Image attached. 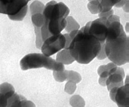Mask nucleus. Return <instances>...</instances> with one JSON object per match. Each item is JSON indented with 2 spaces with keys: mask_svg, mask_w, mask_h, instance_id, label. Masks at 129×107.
<instances>
[{
  "mask_svg": "<svg viewBox=\"0 0 129 107\" xmlns=\"http://www.w3.org/2000/svg\"><path fill=\"white\" fill-rule=\"evenodd\" d=\"M99 0H92L88 4L87 7L90 12L93 14L99 13Z\"/></svg>",
  "mask_w": 129,
  "mask_h": 107,
  "instance_id": "13",
  "label": "nucleus"
},
{
  "mask_svg": "<svg viewBox=\"0 0 129 107\" xmlns=\"http://www.w3.org/2000/svg\"><path fill=\"white\" fill-rule=\"evenodd\" d=\"M69 36L70 42L67 50L78 63L88 64L100 54L103 45L82 28L71 31Z\"/></svg>",
  "mask_w": 129,
  "mask_h": 107,
  "instance_id": "1",
  "label": "nucleus"
},
{
  "mask_svg": "<svg viewBox=\"0 0 129 107\" xmlns=\"http://www.w3.org/2000/svg\"><path fill=\"white\" fill-rule=\"evenodd\" d=\"M106 56L115 64L120 66L128 62V37L120 20L111 22L103 45Z\"/></svg>",
  "mask_w": 129,
  "mask_h": 107,
  "instance_id": "2",
  "label": "nucleus"
},
{
  "mask_svg": "<svg viewBox=\"0 0 129 107\" xmlns=\"http://www.w3.org/2000/svg\"><path fill=\"white\" fill-rule=\"evenodd\" d=\"M28 3L26 0H0V13L12 20H22L27 13Z\"/></svg>",
  "mask_w": 129,
  "mask_h": 107,
  "instance_id": "6",
  "label": "nucleus"
},
{
  "mask_svg": "<svg viewBox=\"0 0 129 107\" xmlns=\"http://www.w3.org/2000/svg\"><path fill=\"white\" fill-rule=\"evenodd\" d=\"M25 99L23 96L15 93L8 99L7 107H22V101Z\"/></svg>",
  "mask_w": 129,
  "mask_h": 107,
  "instance_id": "10",
  "label": "nucleus"
},
{
  "mask_svg": "<svg viewBox=\"0 0 129 107\" xmlns=\"http://www.w3.org/2000/svg\"><path fill=\"white\" fill-rule=\"evenodd\" d=\"M128 83L119 87H115L110 90V97L118 107H129Z\"/></svg>",
  "mask_w": 129,
  "mask_h": 107,
  "instance_id": "8",
  "label": "nucleus"
},
{
  "mask_svg": "<svg viewBox=\"0 0 129 107\" xmlns=\"http://www.w3.org/2000/svg\"><path fill=\"white\" fill-rule=\"evenodd\" d=\"M123 70L115 65L108 70V75L105 81L108 91L112 88L123 85V78H124Z\"/></svg>",
  "mask_w": 129,
  "mask_h": 107,
  "instance_id": "9",
  "label": "nucleus"
},
{
  "mask_svg": "<svg viewBox=\"0 0 129 107\" xmlns=\"http://www.w3.org/2000/svg\"><path fill=\"white\" fill-rule=\"evenodd\" d=\"M119 18L118 16L113 14L104 16L87 23L82 28L88 34L96 38L104 45L107 38L109 23Z\"/></svg>",
  "mask_w": 129,
  "mask_h": 107,
  "instance_id": "5",
  "label": "nucleus"
},
{
  "mask_svg": "<svg viewBox=\"0 0 129 107\" xmlns=\"http://www.w3.org/2000/svg\"><path fill=\"white\" fill-rule=\"evenodd\" d=\"M8 98L4 95L0 93V107H7Z\"/></svg>",
  "mask_w": 129,
  "mask_h": 107,
  "instance_id": "14",
  "label": "nucleus"
},
{
  "mask_svg": "<svg viewBox=\"0 0 129 107\" xmlns=\"http://www.w3.org/2000/svg\"><path fill=\"white\" fill-rule=\"evenodd\" d=\"M66 45V37L60 33L47 38L43 41L41 49L43 54L50 56L65 48Z\"/></svg>",
  "mask_w": 129,
  "mask_h": 107,
  "instance_id": "7",
  "label": "nucleus"
},
{
  "mask_svg": "<svg viewBox=\"0 0 129 107\" xmlns=\"http://www.w3.org/2000/svg\"><path fill=\"white\" fill-rule=\"evenodd\" d=\"M21 69L23 71L44 68L53 71H63L62 63L57 61L50 56L41 53H30L24 56L20 62Z\"/></svg>",
  "mask_w": 129,
  "mask_h": 107,
  "instance_id": "4",
  "label": "nucleus"
},
{
  "mask_svg": "<svg viewBox=\"0 0 129 107\" xmlns=\"http://www.w3.org/2000/svg\"><path fill=\"white\" fill-rule=\"evenodd\" d=\"M70 12L69 8L62 2L52 1L46 4L42 11L44 23L41 28L42 42L47 38L57 35L67 25L66 18Z\"/></svg>",
  "mask_w": 129,
  "mask_h": 107,
  "instance_id": "3",
  "label": "nucleus"
},
{
  "mask_svg": "<svg viewBox=\"0 0 129 107\" xmlns=\"http://www.w3.org/2000/svg\"><path fill=\"white\" fill-rule=\"evenodd\" d=\"M26 1H27V2H29V1H31V0H26Z\"/></svg>",
  "mask_w": 129,
  "mask_h": 107,
  "instance_id": "15",
  "label": "nucleus"
},
{
  "mask_svg": "<svg viewBox=\"0 0 129 107\" xmlns=\"http://www.w3.org/2000/svg\"><path fill=\"white\" fill-rule=\"evenodd\" d=\"M0 93L5 95L9 99L15 93V89L11 84L4 83L0 85Z\"/></svg>",
  "mask_w": 129,
  "mask_h": 107,
  "instance_id": "11",
  "label": "nucleus"
},
{
  "mask_svg": "<svg viewBox=\"0 0 129 107\" xmlns=\"http://www.w3.org/2000/svg\"><path fill=\"white\" fill-rule=\"evenodd\" d=\"M70 104L73 107H84L85 102L79 96H75L70 99Z\"/></svg>",
  "mask_w": 129,
  "mask_h": 107,
  "instance_id": "12",
  "label": "nucleus"
}]
</instances>
